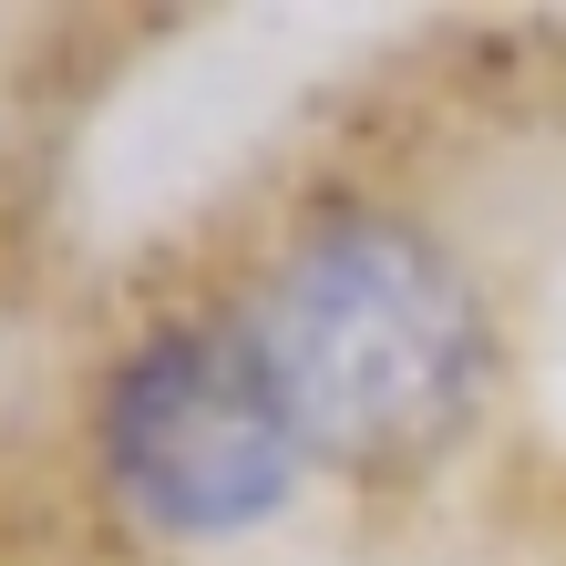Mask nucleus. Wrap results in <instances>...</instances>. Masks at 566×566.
<instances>
[{
  "label": "nucleus",
  "mask_w": 566,
  "mask_h": 566,
  "mask_svg": "<svg viewBox=\"0 0 566 566\" xmlns=\"http://www.w3.org/2000/svg\"><path fill=\"white\" fill-rule=\"evenodd\" d=\"M93 463H104L124 525L165 546H227L258 536L298 494L310 443L289 432L269 371L238 340V310H227V319H155L104 371Z\"/></svg>",
  "instance_id": "obj_2"
},
{
  "label": "nucleus",
  "mask_w": 566,
  "mask_h": 566,
  "mask_svg": "<svg viewBox=\"0 0 566 566\" xmlns=\"http://www.w3.org/2000/svg\"><path fill=\"white\" fill-rule=\"evenodd\" d=\"M238 340L310 463L391 474L443 453L484 391V298L391 207H329L258 269Z\"/></svg>",
  "instance_id": "obj_1"
}]
</instances>
